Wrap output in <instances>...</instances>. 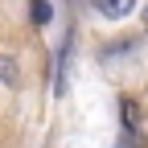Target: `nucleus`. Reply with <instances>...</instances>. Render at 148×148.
<instances>
[{
	"instance_id": "20e7f679",
	"label": "nucleus",
	"mask_w": 148,
	"mask_h": 148,
	"mask_svg": "<svg viewBox=\"0 0 148 148\" xmlns=\"http://www.w3.org/2000/svg\"><path fill=\"white\" fill-rule=\"evenodd\" d=\"M144 16H148V8H144Z\"/></svg>"
},
{
	"instance_id": "f03ea898",
	"label": "nucleus",
	"mask_w": 148,
	"mask_h": 148,
	"mask_svg": "<svg viewBox=\"0 0 148 148\" xmlns=\"http://www.w3.org/2000/svg\"><path fill=\"white\" fill-rule=\"evenodd\" d=\"M95 8L107 16V21H119V16H127L136 8V0H95Z\"/></svg>"
},
{
	"instance_id": "7ed1b4c3",
	"label": "nucleus",
	"mask_w": 148,
	"mask_h": 148,
	"mask_svg": "<svg viewBox=\"0 0 148 148\" xmlns=\"http://www.w3.org/2000/svg\"><path fill=\"white\" fill-rule=\"evenodd\" d=\"M33 21H37V25L49 21V0H33Z\"/></svg>"
},
{
	"instance_id": "f257e3e1",
	"label": "nucleus",
	"mask_w": 148,
	"mask_h": 148,
	"mask_svg": "<svg viewBox=\"0 0 148 148\" xmlns=\"http://www.w3.org/2000/svg\"><path fill=\"white\" fill-rule=\"evenodd\" d=\"M119 119H123L127 148H144V115H140L136 99H119Z\"/></svg>"
}]
</instances>
